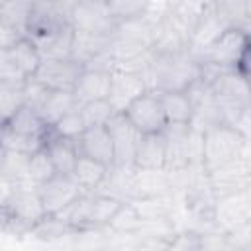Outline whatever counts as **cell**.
Masks as SVG:
<instances>
[{
    "instance_id": "20",
    "label": "cell",
    "mask_w": 251,
    "mask_h": 251,
    "mask_svg": "<svg viewBox=\"0 0 251 251\" xmlns=\"http://www.w3.org/2000/svg\"><path fill=\"white\" fill-rule=\"evenodd\" d=\"M112 37L114 35H94V33H84V31H75L73 29V49H71V59L84 67L90 59L98 57L104 51H110L112 47Z\"/></svg>"
},
{
    "instance_id": "32",
    "label": "cell",
    "mask_w": 251,
    "mask_h": 251,
    "mask_svg": "<svg viewBox=\"0 0 251 251\" xmlns=\"http://www.w3.org/2000/svg\"><path fill=\"white\" fill-rule=\"evenodd\" d=\"M22 84L0 82V126H6L12 120V116L24 106Z\"/></svg>"
},
{
    "instance_id": "33",
    "label": "cell",
    "mask_w": 251,
    "mask_h": 251,
    "mask_svg": "<svg viewBox=\"0 0 251 251\" xmlns=\"http://www.w3.org/2000/svg\"><path fill=\"white\" fill-rule=\"evenodd\" d=\"M80 116H82V122L88 127H106V124L112 120L114 116V110L110 106L108 100H94V102H88L84 106H80Z\"/></svg>"
},
{
    "instance_id": "11",
    "label": "cell",
    "mask_w": 251,
    "mask_h": 251,
    "mask_svg": "<svg viewBox=\"0 0 251 251\" xmlns=\"http://www.w3.org/2000/svg\"><path fill=\"white\" fill-rule=\"evenodd\" d=\"M106 129L114 145V165L133 167L141 133L131 126V122L124 114H114L112 120L106 124Z\"/></svg>"
},
{
    "instance_id": "16",
    "label": "cell",
    "mask_w": 251,
    "mask_h": 251,
    "mask_svg": "<svg viewBox=\"0 0 251 251\" xmlns=\"http://www.w3.org/2000/svg\"><path fill=\"white\" fill-rule=\"evenodd\" d=\"M171 182L165 169H133V200L169 196Z\"/></svg>"
},
{
    "instance_id": "39",
    "label": "cell",
    "mask_w": 251,
    "mask_h": 251,
    "mask_svg": "<svg viewBox=\"0 0 251 251\" xmlns=\"http://www.w3.org/2000/svg\"><path fill=\"white\" fill-rule=\"evenodd\" d=\"M22 92H24V106H27V108H31L39 114V110L45 104L51 90L45 84H41L35 76H27L22 84Z\"/></svg>"
},
{
    "instance_id": "14",
    "label": "cell",
    "mask_w": 251,
    "mask_h": 251,
    "mask_svg": "<svg viewBox=\"0 0 251 251\" xmlns=\"http://www.w3.org/2000/svg\"><path fill=\"white\" fill-rule=\"evenodd\" d=\"M80 73H82V67L78 63H75L73 59H65V61H41L33 76L41 84H45L49 90L73 92L75 82Z\"/></svg>"
},
{
    "instance_id": "37",
    "label": "cell",
    "mask_w": 251,
    "mask_h": 251,
    "mask_svg": "<svg viewBox=\"0 0 251 251\" xmlns=\"http://www.w3.org/2000/svg\"><path fill=\"white\" fill-rule=\"evenodd\" d=\"M139 220L147 222V220H157V218H167L169 216V206H167V196L161 198H135L129 202Z\"/></svg>"
},
{
    "instance_id": "19",
    "label": "cell",
    "mask_w": 251,
    "mask_h": 251,
    "mask_svg": "<svg viewBox=\"0 0 251 251\" xmlns=\"http://www.w3.org/2000/svg\"><path fill=\"white\" fill-rule=\"evenodd\" d=\"M33 45L39 51L41 61H65L71 59V49H73V27L57 29L47 35L31 39Z\"/></svg>"
},
{
    "instance_id": "21",
    "label": "cell",
    "mask_w": 251,
    "mask_h": 251,
    "mask_svg": "<svg viewBox=\"0 0 251 251\" xmlns=\"http://www.w3.org/2000/svg\"><path fill=\"white\" fill-rule=\"evenodd\" d=\"M210 92L218 98H229L243 104H249V88L245 75L239 71H222L212 82Z\"/></svg>"
},
{
    "instance_id": "34",
    "label": "cell",
    "mask_w": 251,
    "mask_h": 251,
    "mask_svg": "<svg viewBox=\"0 0 251 251\" xmlns=\"http://www.w3.org/2000/svg\"><path fill=\"white\" fill-rule=\"evenodd\" d=\"M27 169H29V157H27V155H22V153H8V151H6L4 167H2L0 176L8 178V180H12V182H29Z\"/></svg>"
},
{
    "instance_id": "36",
    "label": "cell",
    "mask_w": 251,
    "mask_h": 251,
    "mask_svg": "<svg viewBox=\"0 0 251 251\" xmlns=\"http://www.w3.org/2000/svg\"><path fill=\"white\" fill-rule=\"evenodd\" d=\"M49 127H51V131H53L57 137L71 139V141H76V139L84 133V129H86V126H84L82 116H80L78 110H75V112L63 116L59 122H55V124L49 126Z\"/></svg>"
},
{
    "instance_id": "7",
    "label": "cell",
    "mask_w": 251,
    "mask_h": 251,
    "mask_svg": "<svg viewBox=\"0 0 251 251\" xmlns=\"http://www.w3.org/2000/svg\"><path fill=\"white\" fill-rule=\"evenodd\" d=\"M124 116L131 122V126L141 133H161L167 126L165 112L161 106V96L155 90L143 92L139 98H135L124 112Z\"/></svg>"
},
{
    "instance_id": "41",
    "label": "cell",
    "mask_w": 251,
    "mask_h": 251,
    "mask_svg": "<svg viewBox=\"0 0 251 251\" xmlns=\"http://www.w3.org/2000/svg\"><path fill=\"white\" fill-rule=\"evenodd\" d=\"M108 4V12L110 16L120 24V22H126V20H133V18H139L145 10V4L147 2H135V0H118V2H106Z\"/></svg>"
},
{
    "instance_id": "45",
    "label": "cell",
    "mask_w": 251,
    "mask_h": 251,
    "mask_svg": "<svg viewBox=\"0 0 251 251\" xmlns=\"http://www.w3.org/2000/svg\"><path fill=\"white\" fill-rule=\"evenodd\" d=\"M2 133H4V126H0V141H2Z\"/></svg>"
},
{
    "instance_id": "35",
    "label": "cell",
    "mask_w": 251,
    "mask_h": 251,
    "mask_svg": "<svg viewBox=\"0 0 251 251\" xmlns=\"http://www.w3.org/2000/svg\"><path fill=\"white\" fill-rule=\"evenodd\" d=\"M139 224H141V220H139L135 208L127 202V204H122V206L118 208V212L112 216L108 227H110L114 233H137Z\"/></svg>"
},
{
    "instance_id": "4",
    "label": "cell",
    "mask_w": 251,
    "mask_h": 251,
    "mask_svg": "<svg viewBox=\"0 0 251 251\" xmlns=\"http://www.w3.org/2000/svg\"><path fill=\"white\" fill-rule=\"evenodd\" d=\"M2 212L6 226L12 224L22 231H31L45 218L37 186L31 182H18Z\"/></svg>"
},
{
    "instance_id": "26",
    "label": "cell",
    "mask_w": 251,
    "mask_h": 251,
    "mask_svg": "<svg viewBox=\"0 0 251 251\" xmlns=\"http://www.w3.org/2000/svg\"><path fill=\"white\" fill-rule=\"evenodd\" d=\"M4 127L10 129V131H16V133L39 135V137H45V139H47V133H49V126L41 120V116L35 110L27 108V106H22Z\"/></svg>"
},
{
    "instance_id": "40",
    "label": "cell",
    "mask_w": 251,
    "mask_h": 251,
    "mask_svg": "<svg viewBox=\"0 0 251 251\" xmlns=\"http://www.w3.org/2000/svg\"><path fill=\"white\" fill-rule=\"evenodd\" d=\"M31 233L43 237V239H51V237H63V235H71L76 233L65 220H61L59 216H45L33 229Z\"/></svg>"
},
{
    "instance_id": "3",
    "label": "cell",
    "mask_w": 251,
    "mask_h": 251,
    "mask_svg": "<svg viewBox=\"0 0 251 251\" xmlns=\"http://www.w3.org/2000/svg\"><path fill=\"white\" fill-rule=\"evenodd\" d=\"M247 51H249L247 31L231 27V29L224 31L222 37L212 47H208L206 51H202L200 55H196L192 59L198 65L208 63V65H216V67H220L224 71H239V73H243L241 71V63H245Z\"/></svg>"
},
{
    "instance_id": "5",
    "label": "cell",
    "mask_w": 251,
    "mask_h": 251,
    "mask_svg": "<svg viewBox=\"0 0 251 251\" xmlns=\"http://www.w3.org/2000/svg\"><path fill=\"white\" fill-rule=\"evenodd\" d=\"M212 208V220H216V226L222 233H233L235 229H241L249 226L251 218V198L249 188L226 194L222 198L214 200Z\"/></svg>"
},
{
    "instance_id": "43",
    "label": "cell",
    "mask_w": 251,
    "mask_h": 251,
    "mask_svg": "<svg viewBox=\"0 0 251 251\" xmlns=\"http://www.w3.org/2000/svg\"><path fill=\"white\" fill-rule=\"evenodd\" d=\"M20 39H22V35H20L18 31H14V29L8 27L4 22H0V49H10V47H14Z\"/></svg>"
},
{
    "instance_id": "1",
    "label": "cell",
    "mask_w": 251,
    "mask_h": 251,
    "mask_svg": "<svg viewBox=\"0 0 251 251\" xmlns=\"http://www.w3.org/2000/svg\"><path fill=\"white\" fill-rule=\"evenodd\" d=\"M200 76V65L186 53L155 55L143 75L147 88L155 92H184Z\"/></svg>"
},
{
    "instance_id": "27",
    "label": "cell",
    "mask_w": 251,
    "mask_h": 251,
    "mask_svg": "<svg viewBox=\"0 0 251 251\" xmlns=\"http://www.w3.org/2000/svg\"><path fill=\"white\" fill-rule=\"evenodd\" d=\"M167 124H188L192 118V104L186 92H159Z\"/></svg>"
},
{
    "instance_id": "38",
    "label": "cell",
    "mask_w": 251,
    "mask_h": 251,
    "mask_svg": "<svg viewBox=\"0 0 251 251\" xmlns=\"http://www.w3.org/2000/svg\"><path fill=\"white\" fill-rule=\"evenodd\" d=\"M27 175H29V182L39 186L43 184L45 180H49L53 175H55V169L45 153V149H39L37 153H33L29 157V169H27Z\"/></svg>"
},
{
    "instance_id": "6",
    "label": "cell",
    "mask_w": 251,
    "mask_h": 251,
    "mask_svg": "<svg viewBox=\"0 0 251 251\" xmlns=\"http://www.w3.org/2000/svg\"><path fill=\"white\" fill-rule=\"evenodd\" d=\"M208 175V184H210V192L216 198H222L226 194H233L239 190L249 188L251 182V163H249V153L237 157L235 161L222 165Z\"/></svg>"
},
{
    "instance_id": "13",
    "label": "cell",
    "mask_w": 251,
    "mask_h": 251,
    "mask_svg": "<svg viewBox=\"0 0 251 251\" xmlns=\"http://www.w3.org/2000/svg\"><path fill=\"white\" fill-rule=\"evenodd\" d=\"M147 90L149 88H147V82H145L143 75L114 71L110 75V90H108L106 100L110 102L114 114H124L126 108Z\"/></svg>"
},
{
    "instance_id": "15",
    "label": "cell",
    "mask_w": 251,
    "mask_h": 251,
    "mask_svg": "<svg viewBox=\"0 0 251 251\" xmlns=\"http://www.w3.org/2000/svg\"><path fill=\"white\" fill-rule=\"evenodd\" d=\"M78 157L92 159L106 167L114 165V145L106 127H88L84 133L75 141Z\"/></svg>"
},
{
    "instance_id": "12",
    "label": "cell",
    "mask_w": 251,
    "mask_h": 251,
    "mask_svg": "<svg viewBox=\"0 0 251 251\" xmlns=\"http://www.w3.org/2000/svg\"><path fill=\"white\" fill-rule=\"evenodd\" d=\"M165 137V171H180L190 165V135L192 129L188 124H167L163 127Z\"/></svg>"
},
{
    "instance_id": "17",
    "label": "cell",
    "mask_w": 251,
    "mask_h": 251,
    "mask_svg": "<svg viewBox=\"0 0 251 251\" xmlns=\"http://www.w3.org/2000/svg\"><path fill=\"white\" fill-rule=\"evenodd\" d=\"M110 75L112 73H100V71H84L78 75L73 94L78 102V106H84L94 100H106L110 90Z\"/></svg>"
},
{
    "instance_id": "22",
    "label": "cell",
    "mask_w": 251,
    "mask_h": 251,
    "mask_svg": "<svg viewBox=\"0 0 251 251\" xmlns=\"http://www.w3.org/2000/svg\"><path fill=\"white\" fill-rule=\"evenodd\" d=\"M165 137L163 133H145L141 135L133 167L135 169H165Z\"/></svg>"
},
{
    "instance_id": "42",
    "label": "cell",
    "mask_w": 251,
    "mask_h": 251,
    "mask_svg": "<svg viewBox=\"0 0 251 251\" xmlns=\"http://www.w3.org/2000/svg\"><path fill=\"white\" fill-rule=\"evenodd\" d=\"M25 76L16 69V65L10 59L8 49H0V82H12V84H22Z\"/></svg>"
},
{
    "instance_id": "30",
    "label": "cell",
    "mask_w": 251,
    "mask_h": 251,
    "mask_svg": "<svg viewBox=\"0 0 251 251\" xmlns=\"http://www.w3.org/2000/svg\"><path fill=\"white\" fill-rule=\"evenodd\" d=\"M43 145H45V137L24 135V133L10 131L6 127H4V133H2V141H0V147L4 151H8V153H22V155H27V157H31L33 153L43 149Z\"/></svg>"
},
{
    "instance_id": "10",
    "label": "cell",
    "mask_w": 251,
    "mask_h": 251,
    "mask_svg": "<svg viewBox=\"0 0 251 251\" xmlns=\"http://www.w3.org/2000/svg\"><path fill=\"white\" fill-rule=\"evenodd\" d=\"M231 29L227 20L222 16V12L216 8V2H208L204 14L200 16V20L196 22L194 29L190 31V39H188V55L196 57L202 51H206L208 47H212L224 31Z\"/></svg>"
},
{
    "instance_id": "44",
    "label": "cell",
    "mask_w": 251,
    "mask_h": 251,
    "mask_svg": "<svg viewBox=\"0 0 251 251\" xmlns=\"http://www.w3.org/2000/svg\"><path fill=\"white\" fill-rule=\"evenodd\" d=\"M4 157H6V151L0 147V173H2V167H4Z\"/></svg>"
},
{
    "instance_id": "18",
    "label": "cell",
    "mask_w": 251,
    "mask_h": 251,
    "mask_svg": "<svg viewBox=\"0 0 251 251\" xmlns=\"http://www.w3.org/2000/svg\"><path fill=\"white\" fill-rule=\"evenodd\" d=\"M43 149H45V153H47V157H49V161H51V165H53L57 175H73V169H75L76 159H78L75 141L57 137L49 127V133H47Z\"/></svg>"
},
{
    "instance_id": "28",
    "label": "cell",
    "mask_w": 251,
    "mask_h": 251,
    "mask_svg": "<svg viewBox=\"0 0 251 251\" xmlns=\"http://www.w3.org/2000/svg\"><path fill=\"white\" fill-rule=\"evenodd\" d=\"M208 2H169V10H167V18L173 20L176 25H180L184 31L194 29L196 22L200 20V16L204 14Z\"/></svg>"
},
{
    "instance_id": "2",
    "label": "cell",
    "mask_w": 251,
    "mask_h": 251,
    "mask_svg": "<svg viewBox=\"0 0 251 251\" xmlns=\"http://www.w3.org/2000/svg\"><path fill=\"white\" fill-rule=\"evenodd\" d=\"M249 153V139L229 126H218L202 133V167L206 173Z\"/></svg>"
},
{
    "instance_id": "8",
    "label": "cell",
    "mask_w": 251,
    "mask_h": 251,
    "mask_svg": "<svg viewBox=\"0 0 251 251\" xmlns=\"http://www.w3.org/2000/svg\"><path fill=\"white\" fill-rule=\"evenodd\" d=\"M37 194L43 206L45 216H55L63 210H67L76 198H80L84 192L75 182L71 175H53L49 180L37 186Z\"/></svg>"
},
{
    "instance_id": "31",
    "label": "cell",
    "mask_w": 251,
    "mask_h": 251,
    "mask_svg": "<svg viewBox=\"0 0 251 251\" xmlns=\"http://www.w3.org/2000/svg\"><path fill=\"white\" fill-rule=\"evenodd\" d=\"M122 206V202L110 198V196H102V194H92L90 192V204H88V226L90 227H102L108 226L112 216L118 212V208Z\"/></svg>"
},
{
    "instance_id": "24",
    "label": "cell",
    "mask_w": 251,
    "mask_h": 251,
    "mask_svg": "<svg viewBox=\"0 0 251 251\" xmlns=\"http://www.w3.org/2000/svg\"><path fill=\"white\" fill-rule=\"evenodd\" d=\"M108 169L110 167H106L102 163H96V161L86 159V157H78L71 176L75 178V182L80 186L82 192H94L102 184V180L106 178Z\"/></svg>"
},
{
    "instance_id": "9",
    "label": "cell",
    "mask_w": 251,
    "mask_h": 251,
    "mask_svg": "<svg viewBox=\"0 0 251 251\" xmlns=\"http://www.w3.org/2000/svg\"><path fill=\"white\" fill-rule=\"evenodd\" d=\"M71 25L75 31L114 35L118 22L110 16L106 2H75L71 12Z\"/></svg>"
},
{
    "instance_id": "25",
    "label": "cell",
    "mask_w": 251,
    "mask_h": 251,
    "mask_svg": "<svg viewBox=\"0 0 251 251\" xmlns=\"http://www.w3.org/2000/svg\"><path fill=\"white\" fill-rule=\"evenodd\" d=\"M10 53V59L12 63L16 65V69L27 78V76H33L41 65V57H39V51L37 47L33 45L31 39L27 37H22L14 47L8 49Z\"/></svg>"
},
{
    "instance_id": "23",
    "label": "cell",
    "mask_w": 251,
    "mask_h": 251,
    "mask_svg": "<svg viewBox=\"0 0 251 251\" xmlns=\"http://www.w3.org/2000/svg\"><path fill=\"white\" fill-rule=\"evenodd\" d=\"M75 110H80V106H78L73 92H69V90H51L45 104L39 110V116L47 126H53L63 116H67Z\"/></svg>"
},
{
    "instance_id": "29",
    "label": "cell",
    "mask_w": 251,
    "mask_h": 251,
    "mask_svg": "<svg viewBox=\"0 0 251 251\" xmlns=\"http://www.w3.org/2000/svg\"><path fill=\"white\" fill-rule=\"evenodd\" d=\"M33 2H0V22L18 31L22 37L27 35L29 16Z\"/></svg>"
}]
</instances>
